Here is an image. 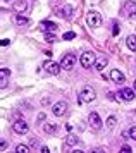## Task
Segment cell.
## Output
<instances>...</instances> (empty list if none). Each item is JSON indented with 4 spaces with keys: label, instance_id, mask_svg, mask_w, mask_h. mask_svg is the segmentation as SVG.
Segmentation results:
<instances>
[{
    "label": "cell",
    "instance_id": "6da1fadb",
    "mask_svg": "<svg viewBox=\"0 0 136 153\" xmlns=\"http://www.w3.org/2000/svg\"><path fill=\"white\" fill-rule=\"evenodd\" d=\"M95 100V90L91 86H83V90L79 91V103H90Z\"/></svg>",
    "mask_w": 136,
    "mask_h": 153
},
{
    "label": "cell",
    "instance_id": "7a4b0ae2",
    "mask_svg": "<svg viewBox=\"0 0 136 153\" xmlns=\"http://www.w3.org/2000/svg\"><path fill=\"white\" fill-rule=\"evenodd\" d=\"M96 59H98V57H96L93 52H84V53L81 55V59H79V62H81V65L84 67V69H90L91 65L96 64Z\"/></svg>",
    "mask_w": 136,
    "mask_h": 153
},
{
    "label": "cell",
    "instance_id": "3957f363",
    "mask_svg": "<svg viewBox=\"0 0 136 153\" xmlns=\"http://www.w3.org/2000/svg\"><path fill=\"white\" fill-rule=\"evenodd\" d=\"M86 22H88L90 28H98V26L102 24V16H100V12H96V10H90L88 17H86Z\"/></svg>",
    "mask_w": 136,
    "mask_h": 153
},
{
    "label": "cell",
    "instance_id": "277c9868",
    "mask_svg": "<svg viewBox=\"0 0 136 153\" xmlns=\"http://www.w3.org/2000/svg\"><path fill=\"white\" fill-rule=\"evenodd\" d=\"M88 122H90V127L93 129V131H100L102 129V119L98 117V114L96 112H90V115H88Z\"/></svg>",
    "mask_w": 136,
    "mask_h": 153
},
{
    "label": "cell",
    "instance_id": "5b68a950",
    "mask_svg": "<svg viewBox=\"0 0 136 153\" xmlns=\"http://www.w3.org/2000/svg\"><path fill=\"white\" fill-rule=\"evenodd\" d=\"M76 65V57L71 55V53H67V55H62V60H61V67L64 71H71L74 69Z\"/></svg>",
    "mask_w": 136,
    "mask_h": 153
},
{
    "label": "cell",
    "instance_id": "8992f818",
    "mask_svg": "<svg viewBox=\"0 0 136 153\" xmlns=\"http://www.w3.org/2000/svg\"><path fill=\"white\" fill-rule=\"evenodd\" d=\"M43 69L47 71L48 74H52V76H57L59 72H61V64H57V62H54V60H47V62L43 64Z\"/></svg>",
    "mask_w": 136,
    "mask_h": 153
},
{
    "label": "cell",
    "instance_id": "52a82bcc",
    "mask_svg": "<svg viewBox=\"0 0 136 153\" xmlns=\"http://www.w3.org/2000/svg\"><path fill=\"white\" fill-rule=\"evenodd\" d=\"M12 129H14L16 134H26V132L29 131V126H28L26 120L21 119V120H16V122L12 124Z\"/></svg>",
    "mask_w": 136,
    "mask_h": 153
},
{
    "label": "cell",
    "instance_id": "ba28073f",
    "mask_svg": "<svg viewBox=\"0 0 136 153\" xmlns=\"http://www.w3.org/2000/svg\"><path fill=\"white\" fill-rule=\"evenodd\" d=\"M66 112H67V103H66V102H57V103L52 107V114H54L55 117H62Z\"/></svg>",
    "mask_w": 136,
    "mask_h": 153
},
{
    "label": "cell",
    "instance_id": "9c48e42d",
    "mask_svg": "<svg viewBox=\"0 0 136 153\" xmlns=\"http://www.w3.org/2000/svg\"><path fill=\"white\" fill-rule=\"evenodd\" d=\"M123 12L126 16H129V17H136V2L135 0H126Z\"/></svg>",
    "mask_w": 136,
    "mask_h": 153
},
{
    "label": "cell",
    "instance_id": "30bf717a",
    "mask_svg": "<svg viewBox=\"0 0 136 153\" xmlns=\"http://www.w3.org/2000/svg\"><path fill=\"white\" fill-rule=\"evenodd\" d=\"M72 14H74V9H72V5H64L62 9H59V10H57V16H59V17H62V19H71V17H72Z\"/></svg>",
    "mask_w": 136,
    "mask_h": 153
},
{
    "label": "cell",
    "instance_id": "8fae6325",
    "mask_svg": "<svg viewBox=\"0 0 136 153\" xmlns=\"http://www.w3.org/2000/svg\"><path fill=\"white\" fill-rule=\"evenodd\" d=\"M119 97L123 98V100H126V102H131V100L136 98V93L131 88H123V90L119 91Z\"/></svg>",
    "mask_w": 136,
    "mask_h": 153
},
{
    "label": "cell",
    "instance_id": "7c38bea8",
    "mask_svg": "<svg viewBox=\"0 0 136 153\" xmlns=\"http://www.w3.org/2000/svg\"><path fill=\"white\" fill-rule=\"evenodd\" d=\"M57 28H59V26H57V24H55V22H50V21H43V22H40V29L41 31H50V33H55V31H57Z\"/></svg>",
    "mask_w": 136,
    "mask_h": 153
},
{
    "label": "cell",
    "instance_id": "4fadbf2b",
    "mask_svg": "<svg viewBox=\"0 0 136 153\" xmlns=\"http://www.w3.org/2000/svg\"><path fill=\"white\" fill-rule=\"evenodd\" d=\"M110 79H112L114 83H124V81H126L124 74L119 69H112V71H110Z\"/></svg>",
    "mask_w": 136,
    "mask_h": 153
},
{
    "label": "cell",
    "instance_id": "5bb4252c",
    "mask_svg": "<svg viewBox=\"0 0 136 153\" xmlns=\"http://www.w3.org/2000/svg\"><path fill=\"white\" fill-rule=\"evenodd\" d=\"M10 76V71L5 69V67H2L0 69V88H5L7 86V79Z\"/></svg>",
    "mask_w": 136,
    "mask_h": 153
},
{
    "label": "cell",
    "instance_id": "9a60e30c",
    "mask_svg": "<svg viewBox=\"0 0 136 153\" xmlns=\"http://www.w3.org/2000/svg\"><path fill=\"white\" fill-rule=\"evenodd\" d=\"M26 0H19V2H14L12 4V9H14V12H17V14H22L24 10H26Z\"/></svg>",
    "mask_w": 136,
    "mask_h": 153
},
{
    "label": "cell",
    "instance_id": "2e32d148",
    "mask_svg": "<svg viewBox=\"0 0 136 153\" xmlns=\"http://www.w3.org/2000/svg\"><path fill=\"white\" fill-rule=\"evenodd\" d=\"M107 64H109V59H107V57H98V59H96V64H95V69L98 71V72H102V71L107 67Z\"/></svg>",
    "mask_w": 136,
    "mask_h": 153
},
{
    "label": "cell",
    "instance_id": "e0dca14e",
    "mask_svg": "<svg viewBox=\"0 0 136 153\" xmlns=\"http://www.w3.org/2000/svg\"><path fill=\"white\" fill-rule=\"evenodd\" d=\"M28 22H29V19L24 17L22 14H16L14 16V24H17V26H24V24H28Z\"/></svg>",
    "mask_w": 136,
    "mask_h": 153
},
{
    "label": "cell",
    "instance_id": "ac0fdd59",
    "mask_svg": "<svg viewBox=\"0 0 136 153\" xmlns=\"http://www.w3.org/2000/svg\"><path fill=\"white\" fill-rule=\"evenodd\" d=\"M43 129H45V132H48V134H55L57 132V124H54V122H47V124L43 126Z\"/></svg>",
    "mask_w": 136,
    "mask_h": 153
},
{
    "label": "cell",
    "instance_id": "d6986e66",
    "mask_svg": "<svg viewBox=\"0 0 136 153\" xmlns=\"http://www.w3.org/2000/svg\"><path fill=\"white\" fill-rule=\"evenodd\" d=\"M126 43H128V47H129L133 52H136V35H129L126 38Z\"/></svg>",
    "mask_w": 136,
    "mask_h": 153
},
{
    "label": "cell",
    "instance_id": "ffe728a7",
    "mask_svg": "<svg viewBox=\"0 0 136 153\" xmlns=\"http://www.w3.org/2000/svg\"><path fill=\"white\" fill-rule=\"evenodd\" d=\"M16 153H29L28 145H17L16 146Z\"/></svg>",
    "mask_w": 136,
    "mask_h": 153
},
{
    "label": "cell",
    "instance_id": "44dd1931",
    "mask_svg": "<svg viewBox=\"0 0 136 153\" xmlns=\"http://www.w3.org/2000/svg\"><path fill=\"white\" fill-rule=\"evenodd\" d=\"M78 141H79V139L76 138V136H67V139H66V145H67V146L78 145Z\"/></svg>",
    "mask_w": 136,
    "mask_h": 153
},
{
    "label": "cell",
    "instance_id": "7402d4cb",
    "mask_svg": "<svg viewBox=\"0 0 136 153\" xmlns=\"http://www.w3.org/2000/svg\"><path fill=\"white\" fill-rule=\"evenodd\" d=\"M116 124H117L116 117H109V119H107V127H110V129H114V127H116Z\"/></svg>",
    "mask_w": 136,
    "mask_h": 153
},
{
    "label": "cell",
    "instance_id": "603a6c76",
    "mask_svg": "<svg viewBox=\"0 0 136 153\" xmlns=\"http://www.w3.org/2000/svg\"><path fill=\"white\" fill-rule=\"evenodd\" d=\"M45 40H47L48 43H55V42H57V38H55L54 33H52V35H50V33H47V35H45Z\"/></svg>",
    "mask_w": 136,
    "mask_h": 153
},
{
    "label": "cell",
    "instance_id": "cb8c5ba5",
    "mask_svg": "<svg viewBox=\"0 0 136 153\" xmlns=\"http://www.w3.org/2000/svg\"><path fill=\"white\" fill-rule=\"evenodd\" d=\"M64 40H72V38H76V33H72V31H67V33H64V36H62Z\"/></svg>",
    "mask_w": 136,
    "mask_h": 153
},
{
    "label": "cell",
    "instance_id": "d4e9b609",
    "mask_svg": "<svg viewBox=\"0 0 136 153\" xmlns=\"http://www.w3.org/2000/svg\"><path fill=\"white\" fill-rule=\"evenodd\" d=\"M128 132H129V138L136 141V127H135V126H133V127H129V131H128Z\"/></svg>",
    "mask_w": 136,
    "mask_h": 153
},
{
    "label": "cell",
    "instance_id": "484cf974",
    "mask_svg": "<svg viewBox=\"0 0 136 153\" xmlns=\"http://www.w3.org/2000/svg\"><path fill=\"white\" fill-rule=\"evenodd\" d=\"M119 153H133V152H131V148H129V146H126V145H124L123 148H121V152H119Z\"/></svg>",
    "mask_w": 136,
    "mask_h": 153
},
{
    "label": "cell",
    "instance_id": "4316f807",
    "mask_svg": "<svg viewBox=\"0 0 136 153\" xmlns=\"http://www.w3.org/2000/svg\"><path fill=\"white\" fill-rule=\"evenodd\" d=\"M5 150H7V141L2 139V152H5Z\"/></svg>",
    "mask_w": 136,
    "mask_h": 153
},
{
    "label": "cell",
    "instance_id": "83f0119b",
    "mask_svg": "<svg viewBox=\"0 0 136 153\" xmlns=\"http://www.w3.org/2000/svg\"><path fill=\"white\" fill-rule=\"evenodd\" d=\"M9 43H10V40H7V38H4V40H2V47H7Z\"/></svg>",
    "mask_w": 136,
    "mask_h": 153
},
{
    "label": "cell",
    "instance_id": "f1b7e54d",
    "mask_svg": "<svg viewBox=\"0 0 136 153\" xmlns=\"http://www.w3.org/2000/svg\"><path fill=\"white\" fill-rule=\"evenodd\" d=\"M38 120H40V122H43V120H45V114H43V112L38 115Z\"/></svg>",
    "mask_w": 136,
    "mask_h": 153
},
{
    "label": "cell",
    "instance_id": "f546056e",
    "mask_svg": "<svg viewBox=\"0 0 136 153\" xmlns=\"http://www.w3.org/2000/svg\"><path fill=\"white\" fill-rule=\"evenodd\" d=\"M31 145L36 146V145H38V139H36V138H31Z\"/></svg>",
    "mask_w": 136,
    "mask_h": 153
},
{
    "label": "cell",
    "instance_id": "4dcf8cb0",
    "mask_svg": "<svg viewBox=\"0 0 136 153\" xmlns=\"http://www.w3.org/2000/svg\"><path fill=\"white\" fill-rule=\"evenodd\" d=\"M41 153H50V150H48L47 146H43V148H41Z\"/></svg>",
    "mask_w": 136,
    "mask_h": 153
},
{
    "label": "cell",
    "instance_id": "1f68e13d",
    "mask_svg": "<svg viewBox=\"0 0 136 153\" xmlns=\"http://www.w3.org/2000/svg\"><path fill=\"white\" fill-rule=\"evenodd\" d=\"M119 31H121V29H119V26H117V24H116V26H114V35H117Z\"/></svg>",
    "mask_w": 136,
    "mask_h": 153
},
{
    "label": "cell",
    "instance_id": "d6a6232c",
    "mask_svg": "<svg viewBox=\"0 0 136 153\" xmlns=\"http://www.w3.org/2000/svg\"><path fill=\"white\" fill-rule=\"evenodd\" d=\"M91 153H105V152H103V150H100V148H98V150H95V152H91Z\"/></svg>",
    "mask_w": 136,
    "mask_h": 153
},
{
    "label": "cell",
    "instance_id": "836d02e7",
    "mask_svg": "<svg viewBox=\"0 0 136 153\" xmlns=\"http://www.w3.org/2000/svg\"><path fill=\"white\" fill-rule=\"evenodd\" d=\"M71 153H84V152H81V150H72Z\"/></svg>",
    "mask_w": 136,
    "mask_h": 153
},
{
    "label": "cell",
    "instance_id": "e575fe53",
    "mask_svg": "<svg viewBox=\"0 0 136 153\" xmlns=\"http://www.w3.org/2000/svg\"><path fill=\"white\" fill-rule=\"evenodd\" d=\"M135 90H136V79H135Z\"/></svg>",
    "mask_w": 136,
    "mask_h": 153
},
{
    "label": "cell",
    "instance_id": "d590c367",
    "mask_svg": "<svg viewBox=\"0 0 136 153\" xmlns=\"http://www.w3.org/2000/svg\"><path fill=\"white\" fill-rule=\"evenodd\" d=\"M4 2H10V0H4Z\"/></svg>",
    "mask_w": 136,
    "mask_h": 153
}]
</instances>
